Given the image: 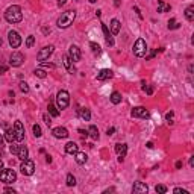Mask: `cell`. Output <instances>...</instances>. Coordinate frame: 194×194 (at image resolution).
<instances>
[{
	"instance_id": "obj_3",
	"label": "cell",
	"mask_w": 194,
	"mask_h": 194,
	"mask_svg": "<svg viewBox=\"0 0 194 194\" xmlns=\"http://www.w3.org/2000/svg\"><path fill=\"white\" fill-rule=\"evenodd\" d=\"M70 105V94L65 91V90H61L58 94H56V106L58 109H67Z\"/></svg>"
},
{
	"instance_id": "obj_43",
	"label": "cell",
	"mask_w": 194,
	"mask_h": 194,
	"mask_svg": "<svg viewBox=\"0 0 194 194\" xmlns=\"http://www.w3.org/2000/svg\"><path fill=\"white\" fill-rule=\"evenodd\" d=\"M42 118H44V121H46V124H47V126H50V124H52V120H50V117L47 115V114H44Z\"/></svg>"
},
{
	"instance_id": "obj_53",
	"label": "cell",
	"mask_w": 194,
	"mask_h": 194,
	"mask_svg": "<svg viewBox=\"0 0 194 194\" xmlns=\"http://www.w3.org/2000/svg\"><path fill=\"white\" fill-rule=\"evenodd\" d=\"M46 161H47V162L50 164V162H52V156H50V155H47V156H46Z\"/></svg>"
},
{
	"instance_id": "obj_10",
	"label": "cell",
	"mask_w": 194,
	"mask_h": 194,
	"mask_svg": "<svg viewBox=\"0 0 194 194\" xmlns=\"http://www.w3.org/2000/svg\"><path fill=\"white\" fill-rule=\"evenodd\" d=\"M23 62H24V56L20 52H14L9 58V65H12V67H20Z\"/></svg>"
},
{
	"instance_id": "obj_32",
	"label": "cell",
	"mask_w": 194,
	"mask_h": 194,
	"mask_svg": "<svg viewBox=\"0 0 194 194\" xmlns=\"http://www.w3.org/2000/svg\"><path fill=\"white\" fill-rule=\"evenodd\" d=\"M178 27H181V24H179L174 18H171V20L168 21V29H178Z\"/></svg>"
},
{
	"instance_id": "obj_49",
	"label": "cell",
	"mask_w": 194,
	"mask_h": 194,
	"mask_svg": "<svg viewBox=\"0 0 194 194\" xmlns=\"http://www.w3.org/2000/svg\"><path fill=\"white\" fill-rule=\"evenodd\" d=\"M182 165H184L182 161H178V162H176V168H182Z\"/></svg>"
},
{
	"instance_id": "obj_22",
	"label": "cell",
	"mask_w": 194,
	"mask_h": 194,
	"mask_svg": "<svg viewBox=\"0 0 194 194\" xmlns=\"http://www.w3.org/2000/svg\"><path fill=\"white\" fill-rule=\"evenodd\" d=\"M17 156H18L21 161L27 159V156H29V150H27V147H26V146H20V149H18V153H17Z\"/></svg>"
},
{
	"instance_id": "obj_41",
	"label": "cell",
	"mask_w": 194,
	"mask_h": 194,
	"mask_svg": "<svg viewBox=\"0 0 194 194\" xmlns=\"http://www.w3.org/2000/svg\"><path fill=\"white\" fill-rule=\"evenodd\" d=\"M173 193L174 194H188V191H187V190H184V188H174V190H173Z\"/></svg>"
},
{
	"instance_id": "obj_47",
	"label": "cell",
	"mask_w": 194,
	"mask_h": 194,
	"mask_svg": "<svg viewBox=\"0 0 194 194\" xmlns=\"http://www.w3.org/2000/svg\"><path fill=\"white\" fill-rule=\"evenodd\" d=\"M5 193H12V194H15V190H12V188H5Z\"/></svg>"
},
{
	"instance_id": "obj_18",
	"label": "cell",
	"mask_w": 194,
	"mask_h": 194,
	"mask_svg": "<svg viewBox=\"0 0 194 194\" xmlns=\"http://www.w3.org/2000/svg\"><path fill=\"white\" fill-rule=\"evenodd\" d=\"M102 29H103V35H105V39H106V42H108L109 46H114V39H112V37H111L112 34L109 32V29H108V26L102 23Z\"/></svg>"
},
{
	"instance_id": "obj_4",
	"label": "cell",
	"mask_w": 194,
	"mask_h": 194,
	"mask_svg": "<svg viewBox=\"0 0 194 194\" xmlns=\"http://www.w3.org/2000/svg\"><path fill=\"white\" fill-rule=\"evenodd\" d=\"M0 181L3 184H12L17 181V173L12 168H2L0 171Z\"/></svg>"
},
{
	"instance_id": "obj_57",
	"label": "cell",
	"mask_w": 194,
	"mask_h": 194,
	"mask_svg": "<svg viewBox=\"0 0 194 194\" xmlns=\"http://www.w3.org/2000/svg\"><path fill=\"white\" fill-rule=\"evenodd\" d=\"M90 2H91V3H96V2H97V0H90Z\"/></svg>"
},
{
	"instance_id": "obj_2",
	"label": "cell",
	"mask_w": 194,
	"mask_h": 194,
	"mask_svg": "<svg viewBox=\"0 0 194 194\" xmlns=\"http://www.w3.org/2000/svg\"><path fill=\"white\" fill-rule=\"evenodd\" d=\"M75 18H76V11H75V9H73V11H65V12L58 18L56 24H58L59 29H67V27H70V26L73 24Z\"/></svg>"
},
{
	"instance_id": "obj_16",
	"label": "cell",
	"mask_w": 194,
	"mask_h": 194,
	"mask_svg": "<svg viewBox=\"0 0 194 194\" xmlns=\"http://www.w3.org/2000/svg\"><path fill=\"white\" fill-rule=\"evenodd\" d=\"M52 134H53V137L55 138H67L68 137V130L65 129V127H55L53 130H52Z\"/></svg>"
},
{
	"instance_id": "obj_11",
	"label": "cell",
	"mask_w": 194,
	"mask_h": 194,
	"mask_svg": "<svg viewBox=\"0 0 194 194\" xmlns=\"http://www.w3.org/2000/svg\"><path fill=\"white\" fill-rule=\"evenodd\" d=\"M115 153L118 155V161L123 162L124 156H126V153H127V144H124V143H117L115 144Z\"/></svg>"
},
{
	"instance_id": "obj_46",
	"label": "cell",
	"mask_w": 194,
	"mask_h": 194,
	"mask_svg": "<svg viewBox=\"0 0 194 194\" xmlns=\"http://www.w3.org/2000/svg\"><path fill=\"white\" fill-rule=\"evenodd\" d=\"M6 70H8V67H6V65H0V75L6 73Z\"/></svg>"
},
{
	"instance_id": "obj_36",
	"label": "cell",
	"mask_w": 194,
	"mask_h": 194,
	"mask_svg": "<svg viewBox=\"0 0 194 194\" xmlns=\"http://www.w3.org/2000/svg\"><path fill=\"white\" fill-rule=\"evenodd\" d=\"M90 47L93 49V52H94V53H100V52H102L100 46H99V44H96V42H90Z\"/></svg>"
},
{
	"instance_id": "obj_19",
	"label": "cell",
	"mask_w": 194,
	"mask_h": 194,
	"mask_svg": "<svg viewBox=\"0 0 194 194\" xmlns=\"http://www.w3.org/2000/svg\"><path fill=\"white\" fill-rule=\"evenodd\" d=\"M78 150H79V146L76 144V143L70 141V143H67V144H65V152H67L68 155H75Z\"/></svg>"
},
{
	"instance_id": "obj_33",
	"label": "cell",
	"mask_w": 194,
	"mask_h": 194,
	"mask_svg": "<svg viewBox=\"0 0 194 194\" xmlns=\"http://www.w3.org/2000/svg\"><path fill=\"white\" fill-rule=\"evenodd\" d=\"M34 44H35V37H34V35H29L27 39H26V47H29V49H31Z\"/></svg>"
},
{
	"instance_id": "obj_24",
	"label": "cell",
	"mask_w": 194,
	"mask_h": 194,
	"mask_svg": "<svg viewBox=\"0 0 194 194\" xmlns=\"http://www.w3.org/2000/svg\"><path fill=\"white\" fill-rule=\"evenodd\" d=\"M79 115L82 120H85V121H90L91 120V112H90V109H86V108H80L79 109Z\"/></svg>"
},
{
	"instance_id": "obj_5",
	"label": "cell",
	"mask_w": 194,
	"mask_h": 194,
	"mask_svg": "<svg viewBox=\"0 0 194 194\" xmlns=\"http://www.w3.org/2000/svg\"><path fill=\"white\" fill-rule=\"evenodd\" d=\"M134 53H135V56H138V58L146 56V53H147V44H146V41L143 38H138L137 42L134 44Z\"/></svg>"
},
{
	"instance_id": "obj_21",
	"label": "cell",
	"mask_w": 194,
	"mask_h": 194,
	"mask_svg": "<svg viewBox=\"0 0 194 194\" xmlns=\"http://www.w3.org/2000/svg\"><path fill=\"white\" fill-rule=\"evenodd\" d=\"M75 156H76L75 159H76V162H78L79 165H83V164L88 161V156H86L85 152H79V150H78V152L75 153Z\"/></svg>"
},
{
	"instance_id": "obj_38",
	"label": "cell",
	"mask_w": 194,
	"mask_h": 194,
	"mask_svg": "<svg viewBox=\"0 0 194 194\" xmlns=\"http://www.w3.org/2000/svg\"><path fill=\"white\" fill-rule=\"evenodd\" d=\"M18 149H20V146H17V144H14V143H11V147H9V150H11V153H14V155H17V153H18Z\"/></svg>"
},
{
	"instance_id": "obj_12",
	"label": "cell",
	"mask_w": 194,
	"mask_h": 194,
	"mask_svg": "<svg viewBox=\"0 0 194 194\" xmlns=\"http://www.w3.org/2000/svg\"><path fill=\"white\" fill-rule=\"evenodd\" d=\"M68 58L73 62H78L79 59H80V49H79L78 46H75V44L70 46V49H68Z\"/></svg>"
},
{
	"instance_id": "obj_7",
	"label": "cell",
	"mask_w": 194,
	"mask_h": 194,
	"mask_svg": "<svg viewBox=\"0 0 194 194\" xmlns=\"http://www.w3.org/2000/svg\"><path fill=\"white\" fill-rule=\"evenodd\" d=\"M14 134H15V141H23L24 140V126L20 120H17L14 123Z\"/></svg>"
},
{
	"instance_id": "obj_37",
	"label": "cell",
	"mask_w": 194,
	"mask_h": 194,
	"mask_svg": "<svg viewBox=\"0 0 194 194\" xmlns=\"http://www.w3.org/2000/svg\"><path fill=\"white\" fill-rule=\"evenodd\" d=\"M20 90H21L23 93H29V85H27L26 82L21 80V82H20Z\"/></svg>"
},
{
	"instance_id": "obj_9",
	"label": "cell",
	"mask_w": 194,
	"mask_h": 194,
	"mask_svg": "<svg viewBox=\"0 0 194 194\" xmlns=\"http://www.w3.org/2000/svg\"><path fill=\"white\" fill-rule=\"evenodd\" d=\"M55 52V47L53 46H46V47H42L41 50L38 52V55H37V58H38V61H46V59H49V56L52 55Z\"/></svg>"
},
{
	"instance_id": "obj_26",
	"label": "cell",
	"mask_w": 194,
	"mask_h": 194,
	"mask_svg": "<svg viewBox=\"0 0 194 194\" xmlns=\"http://www.w3.org/2000/svg\"><path fill=\"white\" fill-rule=\"evenodd\" d=\"M88 135L93 138V140H99V129L93 124V126H90V129H88Z\"/></svg>"
},
{
	"instance_id": "obj_30",
	"label": "cell",
	"mask_w": 194,
	"mask_h": 194,
	"mask_svg": "<svg viewBox=\"0 0 194 194\" xmlns=\"http://www.w3.org/2000/svg\"><path fill=\"white\" fill-rule=\"evenodd\" d=\"M67 185H68V187H75V185H76V178H75L71 173L67 174Z\"/></svg>"
},
{
	"instance_id": "obj_40",
	"label": "cell",
	"mask_w": 194,
	"mask_h": 194,
	"mask_svg": "<svg viewBox=\"0 0 194 194\" xmlns=\"http://www.w3.org/2000/svg\"><path fill=\"white\" fill-rule=\"evenodd\" d=\"M41 67H46V68H55V64H52V62H41Z\"/></svg>"
},
{
	"instance_id": "obj_42",
	"label": "cell",
	"mask_w": 194,
	"mask_h": 194,
	"mask_svg": "<svg viewBox=\"0 0 194 194\" xmlns=\"http://www.w3.org/2000/svg\"><path fill=\"white\" fill-rule=\"evenodd\" d=\"M165 118H167L168 124H173V112H167V115H165Z\"/></svg>"
},
{
	"instance_id": "obj_45",
	"label": "cell",
	"mask_w": 194,
	"mask_h": 194,
	"mask_svg": "<svg viewBox=\"0 0 194 194\" xmlns=\"http://www.w3.org/2000/svg\"><path fill=\"white\" fill-rule=\"evenodd\" d=\"M114 132H115V127H109V129L106 130V134H108V137H109V135H112Z\"/></svg>"
},
{
	"instance_id": "obj_44",
	"label": "cell",
	"mask_w": 194,
	"mask_h": 194,
	"mask_svg": "<svg viewBox=\"0 0 194 194\" xmlns=\"http://www.w3.org/2000/svg\"><path fill=\"white\" fill-rule=\"evenodd\" d=\"M79 134H80L82 137H85V138L88 137V130H83V129H79Z\"/></svg>"
},
{
	"instance_id": "obj_20",
	"label": "cell",
	"mask_w": 194,
	"mask_h": 194,
	"mask_svg": "<svg viewBox=\"0 0 194 194\" xmlns=\"http://www.w3.org/2000/svg\"><path fill=\"white\" fill-rule=\"evenodd\" d=\"M6 127V132H5V140L11 144V143H14L15 141V134H14V129H11V127H8V126H5Z\"/></svg>"
},
{
	"instance_id": "obj_29",
	"label": "cell",
	"mask_w": 194,
	"mask_h": 194,
	"mask_svg": "<svg viewBox=\"0 0 194 194\" xmlns=\"http://www.w3.org/2000/svg\"><path fill=\"white\" fill-rule=\"evenodd\" d=\"M111 102H112L114 105H118V103L121 102V94H120L118 91H114V93L111 94Z\"/></svg>"
},
{
	"instance_id": "obj_28",
	"label": "cell",
	"mask_w": 194,
	"mask_h": 194,
	"mask_svg": "<svg viewBox=\"0 0 194 194\" xmlns=\"http://www.w3.org/2000/svg\"><path fill=\"white\" fill-rule=\"evenodd\" d=\"M47 109H49V114H50L52 117L59 115V109H58V106H55L53 103H49V108H47Z\"/></svg>"
},
{
	"instance_id": "obj_56",
	"label": "cell",
	"mask_w": 194,
	"mask_h": 194,
	"mask_svg": "<svg viewBox=\"0 0 194 194\" xmlns=\"http://www.w3.org/2000/svg\"><path fill=\"white\" fill-rule=\"evenodd\" d=\"M2 168H3V161L0 159V170H2Z\"/></svg>"
},
{
	"instance_id": "obj_1",
	"label": "cell",
	"mask_w": 194,
	"mask_h": 194,
	"mask_svg": "<svg viewBox=\"0 0 194 194\" xmlns=\"http://www.w3.org/2000/svg\"><path fill=\"white\" fill-rule=\"evenodd\" d=\"M5 20H6L8 23H12V24L20 23V21L23 20L21 8H20L18 5H12V6H9V8L5 11Z\"/></svg>"
},
{
	"instance_id": "obj_39",
	"label": "cell",
	"mask_w": 194,
	"mask_h": 194,
	"mask_svg": "<svg viewBox=\"0 0 194 194\" xmlns=\"http://www.w3.org/2000/svg\"><path fill=\"white\" fill-rule=\"evenodd\" d=\"M143 90H144L149 96H152V94H153V86H150V85H144V86H143Z\"/></svg>"
},
{
	"instance_id": "obj_55",
	"label": "cell",
	"mask_w": 194,
	"mask_h": 194,
	"mask_svg": "<svg viewBox=\"0 0 194 194\" xmlns=\"http://www.w3.org/2000/svg\"><path fill=\"white\" fill-rule=\"evenodd\" d=\"M114 5H115V6H120V0H115V2H114Z\"/></svg>"
},
{
	"instance_id": "obj_50",
	"label": "cell",
	"mask_w": 194,
	"mask_h": 194,
	"mask_svg": "<svg viewBox=\"0 0 194 194\" xmlns=\"http://www.w3.org/2000/svg\"><path fill=\"white\" fill-rule=\"evenodd\" d=\"M67 0H58V6H64Z\"/></svg>"
},
{
	"instance_id": "obj_17",
	"label": "cell",
	"mask_w": 194,
	"mask_h": 194,
	"mask_svg": "<svg viewBox=\"0 0 194 194\" xmlns=\"http://www.w3.org/2000/svg\"><path fill=\"white\" fill-rule=\"evenodd\" d=\"M112 76H114L112 70H108V68H103V70H100L97 73V79L99 80H106V79H111Z\"/></svg>"
},
{
	"instance_id": "obj_35",
	"label": "cell",
	"mask_w": 194,
	"mask_h": 194,
	"mask_svg": "<svg viewBox=\"0 0 194 194\" xmlns=\"http://www.w3.org/2000/svg\"><path fill=\"white\" fill-rule=\"evenodd\" d=\"M34 73H35V76H38L39 79H44L46 76H47V73H46L44 70H41V68H37V70H35Z\"/></svg>"
},
{
	"instance_id": "obj_13",
	"label": "cell",
	"mask_w": 194,
	"mask_h": 194,
	"mask_svg": "<svg viewBox=\"0 0 194 194\" xmlns=\"http://www.w3.org/2000/svg\"><path fill=\"white\" fill-rule=\"evenodd\" d=\"M132 117L135 118H149V111L144 106H137L132 109Z\"/></svg>"
},
{
	"instance_id": "obj_27",
	"label": "cell",
	"mask_w": 194,
	"mask_h": 194,
	"mask_svg": "<svg viewBox=\"0 0 194 194\" xmlns=\"http://www.w3.org/2000/svg\"><path fill=\"white\" fill-rule=\"evenodd\" d=\"M185 17H187L188 21H193L194 20V6L193 5H190V6L187 8V11H185Z\"/></svg>"
},
{
	"instance_id": "obj_58",
	"label": "cell",
	"mask_w": 194,
	"mask_h": 194,
	"mask_svg": "<svg viewBox=\"0 0 194 194\" xmlns=\"http://www.w3.org/2000/svg\"><path fill=\"white\" fill-rule=\"evenodd\" d=\"M2 42H3V41H2V38H0V46H2Z\"/></svg>"
},
{
	"instance_id": "obj_15",
	"label": "cell",
	"mask_w": 194,
	"mask_h": 194,
	"mask_svg": "<svg viewBox=\"0 0 194 194\" xmlns=\"http://www.w3.org/2000/svg\"><path fill=\"white\" fill-rule=\"evenodd\" d=\"M62 59H64V65H65L67 71H68L70 75H75V73H76V68H75V65H73V61L68 58V55H64Z\"/></svg>"
},
{
	"instance_id": "obj_6",
	"label": "cell",
	"mask_w": 194,
	"mask_h": 194,
	"mask_svg": "<svg viewBox=\"0 0 194 194\" xmlns=\"http://www.w3.org/2000/svg\"><path fill=\"white\" fill-rule=\"evenodd\" d=\"M20 170H21V173H23L24 176L34 174V171H35V164H34V161L24 159V161L21 162V165H20Z\"/></svg>"
},
{
	"instance_id": "obj_14",
	"label": "cell",
	"mask_w": 194,
	"mask_h": 194,
	"mask_svg": "<svg viewBox=\"0 0 194 194\" xmlns=\"http://www.w3.org/2000/svg\"><path fill=\"white\" fill-rule=\"evenodd\" d=\"M132 191L135 194H146L147 191H149V187L144 184V182H135L134 184V187H132Z\"/></svg>"
},
{
	"instance_id": "obj_31",
	"label": "cell",
	"mask_w": 194,
	"mask_h": 194,
	"mask_svg": "<svg viewBox=\"0 0 194 194\" xmlns=\"http://www.w3.org/2000/svg\"><path fill=\"white\" fill-rule=\"evenodd\" d=\"M32 130H34V135H35L37 138H39V137L42 135V132H41V127H39V124H34Z\"/></svg>"
},
{
	"instance_id": "obj_34",
	"label": "cell",
	"mask_w": 194,
	"mask_h": 194,
	"mask_svg": "<svg viewBox=\"0 0 194 194\" xmlns=\"http://www.w3.org/2000/svg\"><path fill=\"white\" fill-rule=\"evenodd\" d=\"M155 191L156 193H159V194H165L167 193V187H165V185H156Z\"/></svg>"
},
{
	"instance_id": "obj_23",
	"label": "cell",
	"mask_w": 194,
	"mask_h": 194,
	"mask_svg": "<svg viewBox=\"0 0 194 194\" xmlns=\"http://www.w3.org/2000/svg\"><path fill=\"white\" fill-rule=\"evenodd\" d=\"M120 27H121V24H120V21L114 18L112 21H111V34L112 35H117L118 32H120Z\"/></svg>"
},
{
	"instance_id": "obj_25",
	"label": "cell",
	"mask_w": 194,
	"mask_h": 194,
	"mask_svg": "<svg viewBox=\"0 0 194 194\" xmlns=\"http://www.w3.org/2000/svg\"><path fill=\"white\" fill-rule=\"evenodd\" d=\"M170 9H171V6L167 5L165 2H162V0L158 2V12H168Z\"/></svg>"
},
{
	"instance_id": "obj_52",
	"label": "cell",
	"mask_w": 194,
	"mask_h": 194,
	"mask_svg": "<svg viewBox=\"0 0 194 194\" xmlns=\"http://www.w3.org/2000/svg\"><path fill=\"white\" fill-rule=\"evenodd\" d=\"M3 143H5V138H3V137H2V134H0V147L3 146Z\"/></svg>"
},
{
	"instance_id": "obj_8",
	"label": "cell",
	"mask_w": 194,
	"mask_h": 194,
	"mask_svg": "<svg viewBox=\"0 0 194 194\" xmlns=\"http://www.w3.org/2000/svg\"><path fill=\"white\" fill-rule=\"evenodd\" d=\"M8 39H9V46H11L12 49H17V47H20V44H21V37H20V34L15 32V31H9Z\"/></svg>"
},
{
	"instance_id": "obj_54",
	"label": "cell",
	"mask_w": 194,
	"mask_h": 194,
	"mask_svg": "<svg viewBox=\"0 0 194 194\" xmlns=\"http://www.w3.org/2000/svg\"><path fill=\"white\" fill-rule=\"evenodd\" d=\"M147 147L149 149H153V143H147Z\"/></svg>"
},
{
	"instance_id": "obj_48",
	"label": "cell",
	"mask_w": 194,
	"mask_h": 194,
	"mask_svg": "<svg viewBox=\"0 0 194 194\" xmlns=\"http://www.w3.org/2000/svg\"><path fill=\"white\" fill-rule=\"evenodd\" d=\"M42 32L47 35V34H50V27H42Z\"/></svg>"
},
{
	"instance_id": "obj_51",
	"label": "cell",
	"mask_w": 194,
	"mask_h": 194,
	"mask_svg": "<svg viewBox=\"0 0 194 194\" xmlns=\"http://www.w3.org/2000/svg\"><path fill=\"white\" fill-rule=\"evenodd\" d=\"M190 167H194V156L190 158Z\"/></svg>"
}]
</instances>
